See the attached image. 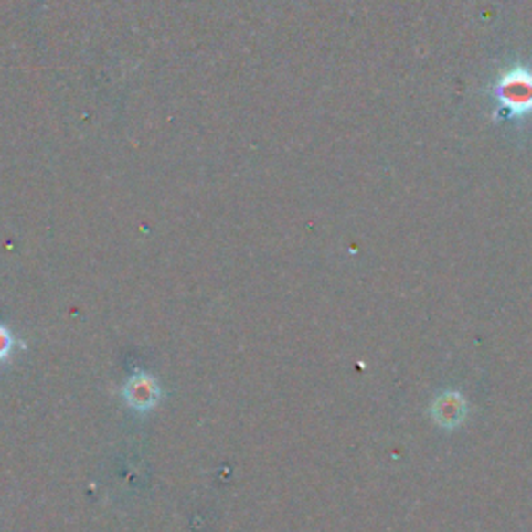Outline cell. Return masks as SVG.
<instances>
[{
    "label": "cell",
    "instance_id": "6da1fadb",
    "mask_svg": "<svg viewBox=\"0 0 532 532\" xmlns=\"http://www.w3.org/2000/svg\"><path fill=\"white\" fill-rule=\"evenodd\" d=\"M499 96L512 111L527 112L532 109V75L524 69L509 71L499 83Z\"/></svg>",
    "mask_w": 532,
    "mask_h": 532
},
{
    "label": "cell",
    "instance_id": "7a4b0ae2",
    "mask_svg": "<svg viewBox=\"0 0 532 532\" xmlns=\"http://www.w3.org/2000/svg\"><path fill=\"white\" fill-rule=\"evenodd\" d=\"M158 395H161V391H158L154 378L148 375L132 377L123 389V398L133 410L154 408V404L158 401Z\"/></svg>",
    "mask_w": 532,
    "mask_h": 532
},
{
    "label": "cell",
    "instance_id": "3957f363",
    "mask_svg": "<svg viewBox=\"0 0 532 532\" xmlns=\"http://www.w3.org/2000/svg\"><path fill=\"white\" fill-rule=\"evenodd\" d=\"M441 406H443V410L439 408V418H441V420L445 422L447 414H452V416H450V424L455 422V420H460L462 408H460V399L455 398V395H447V398L441 399Z\"/></svg>",
    "mask_w": 532,
    "mask_h": 532
},
{
    "label": "cell",
    "instance_id": "277c9868",
    "mask_svg": "<svg viewBox=\"0 0 532 532\" xmlns=\"http://www.w3.org/2000/svg\"><path fill=\"white\" fill-rule=\"evenodd\" d=\"M13 347V337L11 333L5 329V326H0V360H5L6 356H9Z\"/></svg>",
    "mask_w": 532,
    "mask_h": 532
}]
</instances>
